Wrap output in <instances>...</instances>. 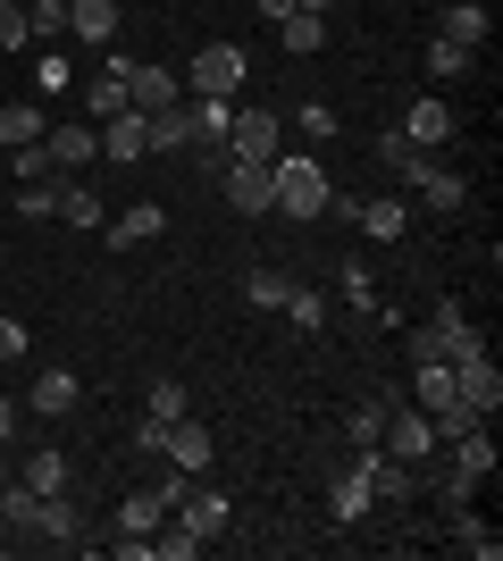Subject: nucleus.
Returning a JSON list of instances; mask_svg holds the SVG:
<instances>
[{"mask_svg": "<svg viewBox=\"0 0 503 561\" xmlns=\"http://www.w3.org/2000/svg\"><path fill=\"white\" fill-rule=\"evenodd\" d=\"M268 193H277V210H286V218H319L335 202L328 168L302 160V151H277V160H268Z\"/></svg>", "mask_w": 503, "mask_h": 561, "instance_id": "nucleus-1", "label": "nucleus"}, {"mask_svg": "<svg viewBox=\"0 0 503 561\" xmlns=\"http://www.w3.org/2000/svg\"><path fill=\"white\" fill-rule=\"evenodd\" d=\"M243 76H252L243 43H202V50H193V68H185V93H202V101H236V93H243Z\"/></svg>", "mask_w": 503, "mask_h": 561, "instance_id": "nucleus-2", "label": "nucleus"}, {"mask_svg": "<svg viewBox=\"0 0 503 561\" xmlns=\"http://www.w3.org/2000/svg\"><path fill=\"white\" fill-rule=\"evenodd\" d=\"M470 352H487V335L470 328L461 302H436V319L411 335V360H470Z\"/></svg>", "mask_w": 503, "mask_h": 561, "instance_id": "nucleus-3", "label": "nucleus"}, {"mask_svg": "<svg viewBox=\"0 0 503 561\" xmlns=\"http://www.w3.org/2000/svg\"><path fill=\"white\" fill-rule=\"evenodd\" d=\"M378 453L386 461H403V469H428V453H436V427H428V411L411 402V411H386V436H378Z\"/></svg>", "mask_w": 503, "mask_h": 561, "instance_id": "nucleus-4", "label": "nucleus"}, {"mask_svg": "<svg viewBox=\"0 0 503 561\" xmlns=\"http://www.w3.org/2000/svg\"><path fill=\"white\" fill-rule=\"evenodd\" d=\"M277 135H286V126H277L268 110H236V126H227V160H261L268 168L277 151H286Z\"/></svg>", "mask_w": 503, "mask_h": 561, "instance_id": "nucleus-5", "label": "nucleus"}, {"mask_svg": "<svg viewBox=\"0 0 503 561\" xmlns=\"http://www.w3.org/2000/svg\"><path fill=\"white\" fill-rule=\"evenodd\" d=\"M185 101V76H168V68H151V59H126V110H176Z\"/></svg>", "mask_w": 503, "mask_h": 561, "instance_id": "nucleus-6", "label": "nucleus"}, {"mask_svg": "<svg viewBox=\"0 0 503 561\" xmlns=\"http://www.w3.org/2000/svg\"><path fill=\"white\" fill-rule=\"evenodd\" d=\"M454 394L479 411V420H495L503 411V369L487 360V352H470V360H454Z\"/></svg>", "mask_w": 503, "mask_h": 561, "instance_id": "nucleus-7", "label": "nucleus"}, {"mask_svg": "<svg viewBox=\"0 0 503 561\" xmlns=\"http://www.w3.org/2000/svg\"><path fill=\"white\" fill-rule=\"evenodd\" d=\"M218 185H227V210H243V218L277 210V193H268V168H261V160H227V168H218Z\"/></svg>", "mask_w": 503, "mask_h": 561, "instance_id": "nucleus-8", "label": "nucleus"}, {"mask_svg": "<svg viewBox=\"0 0 503 561\" xmlns=\"http://www.w3.org/2000/svg\"><path fill=\"white\" fill-rule=\"evenodd\" d=\"M227 126H236V101L185 93V151H227Z\"/></svg>", "mask_w": 503, "mask_h": 561, "instance_id": "nucleus-9", "label": "nucleus"}, {"mask_svg": "<svg viewBox=\"0 0 503 561\" xmlns=\"http://www.w3.org/2000/svg\"><path fill=\"white\" fill-rule=\"evenodd\" d=\"M43 151H50V168L84 176V168L101 160V126H93V117H84V126H50V135H43Z\"/></svg>", "mask_w": 503, "mask_h": 561, "instance_id": "nucleus-10", "label": "nucleus"}, {"mask_svg": "<svg viewBox=\"0 0 503 561\" xmlns=\"http://www.w3.org/2000/svg\"><path fill=\"white\" fill-rule=\"evenodd\" d=\"M210 427H202V420H193V411H185V420H176V427H168V445H160V461L168 469H185V478H202V469H210Z\"/></svg>", "mask_w": 503, "mask_h": 561, "instance_id": "nucleus-11", "label": "nucleus"}, {"mask_svg": "<svg viewBox=\"0 0 503 561\" xmlns=\"http://www.w3.org/2000/svg\"><path fill=\"white\" fill-rule=\"evenodd\" d=\"M118 18H126L118 0H68V34L84 50H110V43H118Z\"/></svg>", "mask_w": 503, "mask_h": 561, "instance_id": "nucleus-12", "label": "nucleus"}, {"mask_svg": "<svg viewBox=\"0 0 503 561\" xmlns=\"http://www.w3.org/2000/svg\"><path fill=\"white\" fill-rule=\"evenodd\" d=\"M76 402H84V377H76V369H43V377H34V394H25V411H34V420H68Z\"/></svg>", "mask_w": 503, "mask_h": 561, "instance_id": "nucleus-13", "label": "nucleus"}, {"mask_svg": "<svg viewBox=\"0 0 503 561\" xmlns=\"http://www.w3.org/2000/svg\"><path fill=\"white\" fill-rule=\"evenodd\" d=\"M176 519L210 545V537H227V519H236V512H227V494H218V486H185V494H176Z\"/></svg>", "mask_w": 503, "mask_h": 561, "instance_id": "nucleus-14", "label": "nucleus"}, {"mask_svg": "<svg viewBox=\"0 0 503 561\" xmlns=\"http://www.w3.org/2000/svg\"><path fill=\"white\" fill-rule=\"evenodd\" d=\"M118 110H126V59L110 50V59H101V68L84 76V117L101 126V117H118Z\"/></svg>", "mask_w": 503, "mask_h": 561, "instance_id": "nucleus-15", "label": "nucleus"}, {"mask_svg": "<svg viewBox=\"0 0 503 561\" xmlns=\"http://www.w3.org/2000/svg\"><path fill=\"white\" fill-rule=\"evenodd\" d=\"M101 234H110L118 252H135V243H160V234H168V210H160V202H126V210L110 218Z\"/></svg>", "mask_w": 503, "mask_h": 561, "instance_id": "nucleus-16", "label": "nucleus"}, {"mask_svg": "<svg viewBox=\"0 0 503 561\" xmlns=\"http://www.w3.org/2000/svg\"><path fill=\"white\" fill-rule=\"evenodd\" d=\"M144 151H151V117L144 110L101 117V160H144Z\"/></svg>", "mask_w": 503, "mask_h": 561, "instance_id": "nucleus-17", "label": "nucleus"}, {"mask_svg": "<svg viewBox=\"0 0 503 561\" xmlns=\"http://www.w3.org/2000/svg\"><path fill=\"white\" fill-rule=\"evenodd\" d=\"M59 218H68L76 234H93V227H110V202H101L84 176H68V168H59Z\"/></svg>", "mask_w": 503, "mask_h": 561, "instance_id": "nucleus-18", "label": "nucleus"}, {"mask_svg": "<svg viewBox=\"0 0 503 561\" xmlns=\"http://www.w3.org/2000/svg\"><path fill=\"white\" fill-rule=\"evenodd\" d=\"M436 34H445V43H461V50H487L495 18H487V0H454V9L436 18Z\"/></svg>", "mask_w": 503, "mask_h": 561, "instance_id": "nucleus-19", "label": "nucleus"}, {"mask_svg": "<svg viewBox=\"0 0 503 561\" xmlns=\"http://www.w3.org/2000/svg\"><path fill=\"white\" fill-rule=\"evenodd\" d=\"M403 142H420V151L454 142V110H445L436 93H420V101H411V117H403Z\"/></svg>", "mask_w": 503, "mask_h": 561, "instance_id": "nucleus-20", "label": "nucleus"}, {"mask_svg": "<svg viewBox=\"0 0 503 561\" xmlns=\"http://www.w3.org/2000/svg\"><path fill=\"white\" fill-rule=\"evenodd\" d=\"M454 478L461 486H487V478H495V436H487V420L470 427V436H454Z\"/></svg>", "mask_w": 503, "mask_h": 561, "instance_id": "nucleus-21", "label": "nucleus"}, {"mask_svg": "<svg viewBox=\"0 0 503 561\" xmlns=\"http://www.w3.org/2000/svg\"><path fill=\"white\" fill-rule=\"evenodd\" d=\"M328 512H335V519H369V512H378V494H369V469H361V453H353V469H344V478L328 486Z\"/></svg>", "mask_w": 503, "mask_h": 561, "instance_id": "nucleus-22", "label": "nucleus"}, {"mask_svg": "<svg viewBox=\"0 0 503 561\" xmlns=\"http://www.w3.org/2000/svg\"><path fill=\"white\" fill-rule=\"evenodd\" d=\"M76 528H84V512L68 503V486L34 503V537H43V545H76Z\"/></svg>", "mask_w": 503, "mask_h": 561, "instance_id": "nucleus-23", "label": "nucleus"}, {"mask_svg": "<svg viewBox=\"0 0 503 561\" xmlns=\"http://www.w3.org/2000/svg\"><path fill=\"white\" fill-rule=\"evenodd\" d=\"M43 135H50V110H43V101H9V110H0V151L43 142Z\"/></svg>", "mask_w": 503, "mask_h": 561, "instance_id": "nucleus-24", "label": "nucleus"}, {"mask_svg": "<svg viewBox=\"0 0 503 561\" xmlns=\"http://www.w3.org/2000/svg\"><path fill=\"white\" fill-rule=\"evenodd\" d=\"M353 227L369 234V243H395V234L411 227V202H353Z\"/></svg>", "mask_w": 503, "mask_h": 561, "instance_id": "nucleus-25", "label": "nucleus"}, {"mask_svg": "<svg viewBox=\"0 0 503 561\" xmlns=\"http://www.w3.org/2000/svg\"><path fill=\"white\" fill-rule=\"evenodd\" d=\"M168 512H176V503H168L160 486H151V494H126V503H118V537H151Z\"/></svg>", "mask_w": 503, "mask_h": 561, "instance_id": "nucleus-26", "label": "nucleus"}, {"mask_svg": "<svg viewBox=\"0 0 503 561\" xmlns=\"http://www.w3.org/2000/svg\"><path fill=\"white\" fill-rule=\"evenodd\" d=\"M386 411H395V402H386V394H361V402H353V420H344V436H353V453H378V436H386Z\"/></svg>", "mask_w": 503, "mask_h": 561, "instance_id": "nucleus-27", "label": "nucleus"}, {"mask_svg": "<svg viewBox=\"0 0 503 561\" xmlns=\"http://www.w3.org/2000/svg\"><path fill=\"white\" fill-rule=\"evenodd\" d=\"M277 43H286L294 59H311V50L328 43V18H311V9H286V18H277Z\"/></svg>", "mask_w": 503, "mask_h": 561, "instance_id": "nucleus-28", "label": "nucleus"}, {"mask_svg": "<svg viewBox=\"0 0 503 561\" xmlns=\"http://www.w3.org/2000/svg\"><path fill=\"white\" fill-rule=\"evenodd\" d=\"M378 160L395 168V176H403V185H420V176H428V168H436L428 151H420V142H403V135H386V142H378Z\"/></svg>", "mask_w": 503, "mask_h": 561, "instance_id": "nucleus-29", "label": "nucleus"}, {"mask_svg": "<svg viewBox=\"0 0 503 561\" xmlns=\"http://www.w3.org/2000/svg\"><path fill=\"white\" fill-rule=\"evenodd\" d=\"M411 193H420L428 210H461V202H470V185H461L454 168H428V176H420V185H411Z\"/></svg>", "mask_w": 503, "mask_h": 561, "instance_id": "nucleus-30", "label": "nucleus"}, {"mask_svg": "<svg viewBox=\"0 0 503 561\" xmlns=\"http://www.w3.org/2000/svg\"><path fill=\"white\" fill-rule=\"evenodd\" d=\"M286 294H294L286 268H252V277H243V302L252 310H286Z\"/></svg>", "mask_w": 503, "mask_h": 561, "instance_id": "nucleus-31", "label": "nucleus"}, {"mask_svg": "<svg viewBox=\"0 0 503 561\" xmlns=\"http://www.w3.org/2000/svg\"><path fill=\"white\" fill-rule=\"evenodd\" d=\"M185 411H193V402H185V386H176V377H160V386H151V411H144V427H176Z\"/></svg>", "mask_w": 503, "mask_h": 561, "instance_id": "nucleus-32", "label": "nucleus"}, {"mask_svg": "<svg viewBox=\"0 0 503 561\" xmlns=\"http://www.w3.org/2000/svg\"><path fill=\"white\" fill-rule=\"evenodd\" d=\"M454 537H461V553H479V561H495V553H503V537L487 528V519H470L461 503H454Z\"/></svg>", "mask_w": 503, "mask_h": 561, "instance_id": "nucleus-33", "label": "nucleus"}, {"mask_svg": "<svg viewBox=\"0 0 503 561\" xmlns=\"http://www.w3.org/2000/svg\"><path fill=\"white\" fill-rule=\"evenodd\" d=\"M68 84H76L68 50H34V93H68Z\"/></svg>", "mask_w": 503, "mask_h": 561, "instance_id": "nucleus-34", "label": "nucleus"}, {"mask_svg": "<svg viewBox=\"0 0 503 561\" xmlns=\"http://www.w3.org/2000/svg\"><path fill=\"white\" fill-rule=\"evenodd\" d=\"M25 486H34V494H59V486H68V453H34V461H25Z\"/></svg>", "mask_w": 503, "mask_h": 561, "instance_id": "nucleus-35", "label": "nucleus"}, {"mask_svg": "<svg viewBox=\"0 0 503 561\" xmlns=\"http://www.w3.org/2000/svg\"><path fill=\"white\" fill-rule=\"evenodd\" d=\"M25 25H34V43H59L68 34V0H25Z\"/></svg>", "mask_w": 503, "mask_h": 561, "instance_id": "nucleus-36", "label": "nucleus"}, {"mask_svg": "<svg viewBox=\"0 0 503 561\" xmlns=\"http://www.w3.org/2000/svg\"><path fill=\"white\" fill-rule=\"evenodd\" d=\"M18 218H59V168L43 185H18Z\"/></svg>", "mask_w": 503, "mask_h": 561, "instance_id": "nucleus-37", "label": "nucleus"}, {"mask_svg": "<svg viewBox=\"0 0 503 561\" xmlns=\"http://www.w3.org/2000/svg\"><path fill=\"white\" fill-rule=\"evenodd\" d=\"M286 319H294L302 335H319V328H328V302H319L311 285H294V294H286Z\"/></svg>", "mask_w": 503, "mask_h": 561, "instance_id": "nucleus-38", "label": "nucleus"}, {"mask_svg": "<svg viewBox=\"0 0 503 561\" xmlns=\"http://www.w3.org/2000/svg\"><path fill=\"white\" fill-rule=\"evenodd\" d=\"M34 503H43V494L25 486V478H18V486H0V519H9L18 537H25V528H34Z\"/></svg>", "mask_w": 503, "mask_h": 561, "instance_id": "nucleus-39", "label": "nucleus"}, {"mask_svg": "<svg viewBox=\"0 0 503 561\" xmlns=\"http://www.w3.org/2000/svg\"><path fill=\"white\" fill-rule=\"evenodd\" d=\"M470 68H479V50L445 43V34H436V43H428V76H470Z\"/></svg>", "mask_w": 503, "mask_h": 561, "instance_id": "nucleus-40", "label": "nucleus"}, {"mask_svg": "<svg viewBox=\"0 0 503 561\" xmlns=\"http://www.w3.org/2000/svg\"><path fill=\"white\" fill-rule=\"evenodd\" d=\"M151 151H185V101H176V110H151Z\"/></svg>", "mask_w": 503, "mask_h": 561, "instance_id": "nucleus-41", "label": "nucleus"}, {"mask_svg": "<svg viewBox=\"0 0 503 561\" xmlns=\"http://www.w3.org/2000/svg\"><path fill=\"white\" fill-rule=\"evenodd\" d=\"M34 25H25V0H0V50H25Z\"/></svg>", "mask_w": 503, "mask_h": 561, "instance_id": "nucleus-42", "label": "nucleus"}, {"mask_svg": "<svg viewBox=\"0 0 503 561\" xmlns=\"http://www.w3.org/2000/svg\"><path fill=\"white\" fill-rule=\"evenodd\" d=\"M9 160H18V185H43V176H50V151H43V142H18Z\"/></svg>", "mask_w": 503, "mask_h": 561, "instance_id": "nucleus-43", "label": "nucleus"}, {"mask_svg": "<svg viewBox=\"0 0 503 561\" xmlns=\"http://www.w3.org/2000/svg\"><path fill=\"white\" fill-rule=\"evenodd\" d=\"M335 294H344L353 310H369V302H378V285H369V268H344V277H335Z\"/></svg>", "mask_w": 503, "mask_h": 561, "instance_id": "nucleus-44", "label": "nucleus"}, {"mask_svg": "<svg viewBox=\"0 0 503 561\" xmlns=\"http://www.w3.org/2000/svg\"><path fill=\"white\" fill-rule=\"evenodd\" d=\"M302 135H319V142L335 135V110H328V101H302Z\"/></svg>", "mask_w": 503, "mask_h": 561, "instance_id": "nucleus-45", "label": "nucleus"}, {"mask_svg": "<svg viewBox=\"0 0 503 561\" xmlns=\"http://www.w3.org/2000/svg\"><path fill=\"white\" fill-rule=\"evenodd\" d=\"M25 344H34V335H25V328H18V319H0V360H18V352H25Z\"/></svg>", "mask_w": 503, "mask_h": 561, "instance_id": "nucleus-46", "label": "nucleus"}, {"mask_svg": "<svg viewBox=\"0 0 503 561\" xmlns=\"http://www.w3.org/2000/svg\"><path fill=\"white\" fill-rule=\"evenodd\" d=\"M9 436H18V402H0V445H9Z\"/></svg>", "mask_w": 503, "mask_h": 561, "instance_id": "nucleus-47", "label": "nucleus"}, {"mask_svg": "<svg viewBox=\"0 0 503 561\" xmlns=\"http://www.w3.org/2000/svg\"><path fill=\"white\" fill-rule=\"evenodd\" d=\"M294 9H311V18H328V9H335V0H294Z\"/></svg>", "mask_w": 503, "mask_h": 561, "instance_id": "nucleus-48", "label": "nucleus"}, {"mask_svg": "<svg viewBox=\"0 0 503 561\" xmlns=\"http://www.w3.org/2000/svg\"><path fill=\"white\" fill-rule=\"evenodd\" d=\"M118 9H126V0H118Z\"/></svg>", "mask_w": 503, "mask_h": 561, "instance_id": "nucleus-49", "label": "nucleus"}]
</instances>
